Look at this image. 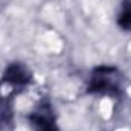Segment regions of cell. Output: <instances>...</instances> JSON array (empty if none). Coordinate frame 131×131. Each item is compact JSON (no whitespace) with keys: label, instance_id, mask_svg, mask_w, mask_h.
Returning a JSON list of instances; mask_svg holds the SVG:
<instances>
[{"label":"cell","instance_id":"6da1fadb","mask_svg":"<svg viewBox=\"0 0 131 131\" xmlns=\"http://www.w3.org/2000/svg\"><path fill=\"white\" fill-rule=\"evenodd\" d=\"M89 93L116 96L121 93V75L116 67L111 66H99L92 72L89 87Z\"/></svg>","mask_w":131,"mask_h":131},{"label":"cell","instance_id":"7a4b0ae2","mask_svg":"<svg viewBox=\"0 0 131 131\" xmlns=\"http://www.w3.org/2000/svg\"><path fill=\"white\" fill-rule=\"evenodd\" d=\"M29 121L35 131H60L53 122V113L49 105H40V108L29 116Z\"/></svg>","mask_w":131,"mask_h":131},{"label":"cell","instance_id":"3957f363","mask_svg":"<svg viewBox=\"0 0 131 131\" xmlns=\"http://www.w3.org/2000/svg\"><path fill=\"white\" fill-rule=\"evenodd\" d=\"M31 79L32 78H31L29 69L25 64H20V63L9 64L3 73V81L11 84V85H15V87H23V85L29 84Z\"/></svg>","mask_w":131,"mask_h":131},{"label":"cell","instance_id":"277c9868","mask_svg":"<svg viewBox=\"0 0 131 131\" xmlns=\"http://www.w3.org/2000/svg\"><path fill=\"white\" fill-rule=\"evenodd\" d=\"M117 25L125 31H131V0L124 2L122 11L119 14V18H117Z\"/></svg>","mask_w":131,"mask_h":131}]
</instances>
